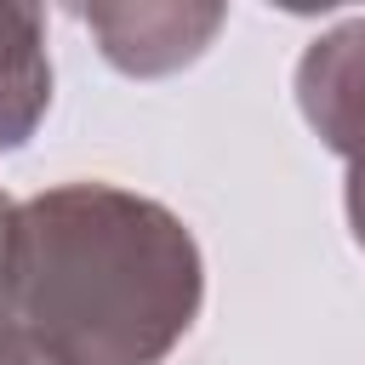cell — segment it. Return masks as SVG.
I'll return each mask as SVG.
<instances>
[{"mask_svg":"<svg viewBox=\"0 0 365 365\" xmlns=\"http://www.w3.org/2000/svg\"><path fill=\"white\" fill-rule=\"evenodd\" d=\"M205 308L188 222L120 182L17 200L0 319L46 365H165Z\"/></svg>","mask_w":365,"mask_h":365,"instance_id":"obj_1","label":"cell"},{"mask_svg":"<svg viewBox=\"0 0 365 365\" xmlns=\"http://www.w3.org/2000/svg\"><path fill=\"white\" fill-rule=\"evenodd\" d=\"M297 108L308 131L342 160V211L348 234L365 251V17H342L314 34L297 57Z\"/></svg>","mask_w":365,"mask_h":365,"instance_id":"obj_2","label":"cell"},{"mask_svg":"<svg viewBox=\"0 0 365 365\" xmlns=\"http://www.w3.org/2000/svg\"><path fill=\"white\" fill-rule=\"evenodd\" d=\"M74 17L91 29L97 51L120 74H137V80H160V74L188 68L194 57H205L217 29L228 23L222 6H177V0H160V6H80Z\"/></svg>","mask_w":365,"mask_h":365,"instance_id":"obj_3","label":"cell"},{"mask_svg":"<svg viewBox=\"0 0 365 365\" xmlns=\"http://www.w3.org/2000/svg\"><path fill=\"white\" fill-rule=\"evenodd\" d=\"M51 108V51L46 11L0 6V154L23 148Z\"/></svg>","mask_w":365,"mask_h":365,"instance_id":"obj_4","label":"cell"},{"mask_svg":"<svg viewBox=\"0 0 365 365\" xmlns=\"http://www.w3.org/2000/svg\"><path fill=\"white\" fill-rule=\"evenodd\" d=\"M0 365H46V359H40V354H34V348L0 319Z\"/></svg>","mask_w":365,"mask_h":365,"instance_id":"obj_5","label":"cell"},{"mask_svg":"<svg viewBox=\"0 0 365 365\" xmlns=\"http://www.w3.org/2000/svg\"><path fill=\"white\" fill-rule=\"evenodd\" d=\"M11 217H17V205L0 194V308H6V257H11Z\"/></svg>","mask_w":365,"mask_h":365,"instance_id":"obj_6","label":"cell"}]
</instances>
